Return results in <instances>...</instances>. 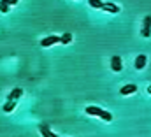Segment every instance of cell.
<instances>
[{
  "label": "cell",
  "instance_id": "ba28073f",
  "mask_svg": "<svg viewBox=\"0 0 151 137\" xmlns=\"http://www.w3.org/2000/svg\"><path fill=\"white\" fill-rule=\"evenodd\" d=\"M40 134H42V137H58L56 134H53V132L49 130L47 125H40Z\"/></svg>",
  "mask_w": 151,
  "mask_h": 137
},
{
  "label": "cell",
  "instance_id": "277c9868",
  "mask_svg": "<svg viewBox=\"0 0 151 137\" xmlns=\"http://www.w3.org/2000/svg\"><path fill=\"white\" fill-rule=\"evenodd\" d=\"M21 95H23V90H21V88H14V90L7 95V102H14V100L19 99Z\"/></svg>",
  "mask_w": 151,
  "mask_h": 137
},
{
  "label": "cell",
  "instance_id": "8992f818",
  "mask_svg": "<svg viewBox=\"0 0 151 137\" xmlns=\"http://www.w3.org/2000/svg\"><path fill=\"white\" fill-rule=\"evenodd\" d=\"M146 62H148V58H146V55H139L137 58H135V68H144L146 67Z\"/></svg>",
  "mask_w": 151,
  "mask_h": 137
},
{
  "label": "cell",
  "instance_id": "9a60e30c",
  "mask_svg": "<svg viewBox=\"0 0 151 137\" xmlns=\"http://www.w3.org/2000/svg\"><path fill=\"white\" fill-rule=\"evenodd\" d=\"M150 93H151V88H150Z\"/></svg>",
  "mask_w": 151,
  "mask_h": 137
},
{
  "label": "cell",
  "instance_id": "30bf717a",
  "mask_svg": "<svg viewBox=\"0 0 151 137\" xmlns=\"http://www.w3.org/2000/svg\"><path fill=\"white\" fill-rule=\"evenodd\" d=\"M91 7H95V9H104V2H99V0H90L88 2Z\"/></svg>",
  "mask_w": 151,
  "mask_h": 137
},
{
  "label": "cell",
  "instance_id": "8fae6325",
  "mask_svg": "<svg viewBox=\"0 0 151 137\" xmlns=\"http://www.w3.org/2000/svg\"><path fill=\"white\" fill-rule=\"evenodd\" d=\"M14 107H16V102H7L5 105H4V111H5V112H11Z\"/></svg>",
  "mask_w": 151,
  "mask_h": 137
},
{
  "label": "cell",
  "instance_id": "5b68a950",
  "mask_svg": "<svg viewBox=\"0 0 151 137\" xmlns=\"http://www.w3.org/2000/svg\"><path fill=\"white\" fill-rule=\"evenodd\" d=\"M119 92H121V95H132V93L137 92V86L135 84H125Z\"/></svg>",
  "mask_w": 151,
  "mask_h": 137
},
{
  "label": "cell",
  "instance_id": "3957f363",
  "mask_svg": "<svg viewBox=\"0 0 151 137\" xmlns=\"http://www.w3.org/2000/svg\"><path fill=\"white\" fill-rule=\"evenodd\" d=\"M111 68H113L114 72H121V68H123V65H121V58H119L118 55H114L113 58H111Z\"/></svg>",
  "mask_w": 151,
  "mask_h": 137
},
{
  "label": "cell",
  "instance_id": "4fadbf2b",
  "mask_svg": "<svg viewBox=\"0 0 151 137\" xmlns=\"http://www.w3.org/2000/svg\"><path fill=\"white\" fill-rule=\"evenodd\" d=\"M70 40H72V35L70 34H63L62 35V44H69Z\"/></svg>",
  "mask_w": 151,
  "mask_h": 137
},
{
  "label": "cell",
  "instance_id": "9c48e42d",
  "mask_svg": "<svg viewBox=\"0 0 151 137\" xmlns=\"http://www.w3.org/2000/svg\"><path fill=\"white\" fill-rule=\"evenodd\" d=\"M104 11H109V12H119V5H114L113 2H107V4H104Z\"/></svg>",
  "mask_w": 151,
  "mask_h": 137
},
{
  "label": "cell",
  "instance_id": "7c38bea8",
  "mask_svg": "<svg viewBox=\"0 0 151 137\" xmlns=\"http://www.w3.org/2000/svg\"><path fill=\"white\" fill-rule=\"evenodd\" d=\"M100 118H102L104 121H111V120H113V114H111V112H107V111H104V112L100 114Z\"/></svg>",
  "mask_w": 151,
  "mask_h": 137
},
{
  "label": "cell",
  "instance_id": "7a4b0ae2",
  "mask_svg": "<svg viewBox=\"0 0 151 137\" xmlns=\"http://www.w3.org/2000/svg\"><path fill=\"white\" fill-rule=\"evenodd\" d=\"M141 35H142V37H151V16H146V18H144Z\"/></svg>",
  "mask_w": 151,
  "mask_h": 137
},
{
  "label": "cell",
  "instance_id": "5bb4252c",
  "mask_svg": "<svg viewBox=\"0 0 151 137\" xmlns=\"http://www.w3.org/2000/svg\"><path fill=\"white\" fill-rule=\"evenodd\" d=\"M0 11H2V12H7V11H9V2L2 0V2H0Z\"/></svg>",
  "mask_w": 151,
  "mask_h": 137
},
{
  "label": "cell",
  "instance_id": "6da1fadb",
  "mask_svg": "<svg viewBox=\"0 0 151 137\" xmlns=\"http://www.w3.org/2000/svg\"><path fill=\"white\" fill-rule=\"evenodd\" d=\"M58 42H62V37L49 35V37H46V39H42V40H40V46H42V48H49V46H53V44H58Z\"/></svg>",
  "mask_w": 151,
  "mask_h": 137
},
{
  "label": "cell",
  "instance_id": "52a82bcc",
  "mask_svg": "<svg viewBox=\"0 0 151 137\" xmlns=\"http://www.w3.org/2000/svg\"><path fill=\"white\" fill-rule=\"evenodd\" d=\"M102 112H104V109H100V107H95V105L86 107V114H90V116H100Z\"/></svg>",
  "mask_w": 151,
  "mask_h": 137
}]
</instances>
